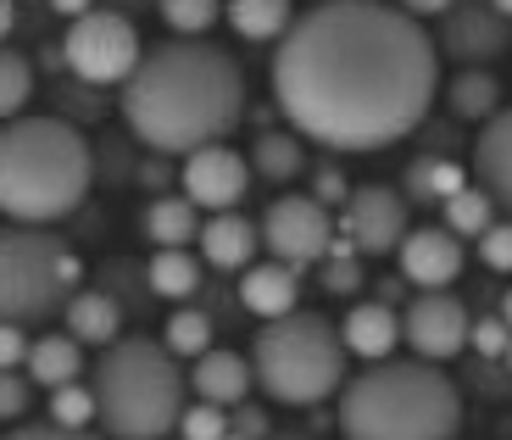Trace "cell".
<instances>
[{
  "instance_id": "1",
  "label": "cell",
  "mask_w": 512,
  "mask_h": 440,
  "mask_svg": "<svg viewBox=\"0 0 512 440\" xmlns=\"http://www.w3.org/2000/svg\"><path fill=\"white\" fill-rule=\"evenodd\" d=\"M440 90V51L390 0H318L273 51V101L301 140L340 156L390 151Z\"/></svg>"
},
{
  "instance_id": "2",
  "label": "cell",
  "mask_w": 512,
  "mask_h": 440,
  "mask_svg": "<svg viewBox=\"0 0 512 440\" xmlns=\"http://www.w3.org/2000/svg\"><path fill=\"white\" fill-rule=\"evenodd\" d=\"M123 123L151 156H190L218 145L245 117V73L229 51L206 39L145 45L134 73L123 78Z\"/></svg>"
},
{
  "instance_id": "3",
  "label": "cell",
  "mask_w": 512,
  "mask_h": 440,
  "mask_svg": "<svg viewBox=\"0 0 512 440\" xmlns=\"http://www.w3.org/2000/svg\"><path fill=\"white\" fill-rule=\"evenodd\" d=\"M340 440H457L462 390L440 363L384 357L340 385Z\"/></svg>"
},
{
  "instance_id": "4",
  "label": "cell",
  "mask_w": 512,
  "mask_h": 440,
  "mask_svg": "<svg viewBox=\"0 0 512 440\" xmlns=\"http://www.w3.org/2000/svg\"><path fill=\"white\" fill-rule=\"evenodd\" d=\"M95 156L67 117H12L0 129V218L62 223L90 195Z\"/></svg>"
},
{
  "instance_id": "5",
  "label": "cell",
  "mask_w": 512,
  "mask_h": 440,
  "mask_svg": "<svg viewBox=\"0 0 512 440\" xmlns=\"http://www.w3.org/2000/svg\"><path fill=\"white\" fill-rule=\"evenodd\" d=\"M95 424L106 440H162L179 429L184 413V374L179 357L162 340H112L95 357Z\"/></svg>"
},
{
  "instance_id": "6",
  "label": "cell",
  "mask_w": 512,
  "mask_h": 440,
  "mask_svg": "<svg viewBox=\"0 0 512 440\" xmlns=\"http://www.w3.org/2000/svg\"><path fill=\"white\" fill-rule=\"evenodd\" d=\"M245 357H251L262 396L284 407H318L329 396H340V385H346V346H340V329L323 312L295 307L284 318H268Z\"/></svg>"
},
{
  "instance_id": "7",
  "label": "cell",
  "mask_w": 512,
  "mask_h": 440,
  "mask_svg": "<svg viewBox=\"0 0 512 440\" xmlns=\"http://www.w3.org/2000/svg\"><path fill=\"white\" fill-rule=\"evenodd\" d=\"M84 279V262L67 240L34 223L0 229V324H28L45 312H62Z\"/></svg>"
},
{
  "instance_id": "8",
  "label": "cell",
  "mask_w": 512,
  "mask_h": 440,
  "mask_svg": "<svg viewBox=\"0 0 512 440\" xmlns=\"http://www.w3.org/2000/svg\"><path fill=\"white\" fill-rule=\"evenodd\" d=\"M140 56H145L140 28L117 6H95V12L73 17L62 34V62L73 67L78 84H123Z\"/></svg>"
},
{
  "instance_id": "9",
  "label": "cell",
  "mask_w": 512,
  "mask_h": 440,
  "mask_svg": "<svg viewBox=\"0 0 512 440\" xmlns=\"http://www.w3.org/2000/svg\"><path fill=\"white\" fill-rule=\"evenodd\" d=\"M256 234H262V246H268L273 262H284V268H312L334 246V212L323 201H312V195H279L256 218Z\"/></svg>"
},
{
  "instance_id": "10",
  "label": "cell",
  "mask_w": 512,
  "mask_h": 440,
  "mask_svg": "<svg viewBox=\"0 0 512 440\" xmlns=\"http://www.w3.org/2000/svg\"><path fill=\"white\" fill-rule=\"evenodd\" d=\"M334 229L346 234L362 257H390V251L407 240V229H412L407 195L390 190V184H362V190L346 195V207H340Z\"/></svg>"
},
{
  "instance_id": "11",
  "label": "cell",
  "mask_w": 512,
  "mask_h": 440,
  "mask_svg": "<svg viewBox=\"0 0 512 440\" xmlns=\"http://www.w3.org/2000/svg\"><path fill=\"white\" fill-rule=\"evenodd\" d=\"M507 45H512V23L490 0H451V12L440 17L435 51L451 56L457 67H490Z\"/></svg>"
},
{
  "instance_id": "12",
  "label": "cell",
  "mask_w": 512,
  "mask_h": 440,
  "mask_svg": "<svg viewBox=\"0 0 512 440\" xmlns=\"http://www.w3.org/2000/svg\"><path fill=\"white\" fill-rule=\"evenodd\" d=\"M468 329H474V318H468V307L451 290H418V301L401 318V340L423 363H451L468 346Z\"/></svg>"
},
{
  "instance_id": "13",
  "label": "cell",
  "mask_w": 512,
  "mask_h": 440,
  "mask_svg": "<svg viewBox=\"0 0 512 440\" xmlns=\"http://www.w3.org/2000/svg\"><path fill=\"white\" fill-rule=\"evenodd\" d=\"M179 162H184L179 168L184 195H190L201 212H234L245 201V190H251V162H245L229 140L201 145V151L179 156Z\"/></svg>"
},
{
  "instance_id": "14",
  "label": "cell",
  "mask_w": 512,
  "mask_h": 440,
  "mask_svg": "<svg viewBox=\"0 0 512 440\" xmlns=\"http://www.w3.org/2000/svg\"><path fill=\"white\" fill-rule=\"evenodd\" d=\"M401 257V279L418 290H451V279L462 273V240L446 223H429V229H407V240L396 246Z\"/></svg>"
},
{
  "instance_id": "15",
  "label": "cell",
  "mask_w": 512,
  "mask_h": 440,
  "mask_svg": "<svg viewBox=\"0 0 512 440\" xmlns=\"http://www.w3.org/2000/svg\"><path fill=\"white\" fill-rule=\"evenodd\" d=\"M195 240H201V268L218 273H245L256 262V246H262L256 218H240V212H212Z\"/></svg>"
},
{
  "instance_id": "16",
  "label": "cell",
  "mask_w": 512,
  "mask_h": 440,
  "mask_svg": "<svg viewBox=\"0 0 512 440\" xmlns=\"http://www.w3.org/2000/svg\"><path fill=\"white\" fill-rule=\"evenodd\" d=\"M474 179L479 190L512 218V106H501L474 140Z\"/></svg>"
},
{
  "instance_id": "17",
  "label": "cell",
  "mask_w": 512,
  "mask_h": 440,
  "mask_svg": "<svg viewBox=\"0 0 512 440\" xmlns=\"http://www.w3.org/2000/svg\"><path fill=\"white\" fill-rule=\"evenodd\" d=\"M256 374H251V357H240V351H201L190 368V390L201 396V402L212 407H240L245 396H251Z\"/></svg>"
},
{
  "instance_id": "18",
  "label": "cell",
  "mask_w": 512,
  "mask_h": 440,
  "mask_svg": "<svg viewBox=\"0 0 512 440\" xmlns=\"http://www.w3.org/2000/svg\"><path fill=\"white\" fill-rule=\"evenodd\" d=\"M340 346H346V357L384 363V357L401 346V318H396V307H384V301H357V307L346 312V324H340Z\"/></svg>"
},
{
  "instance_id": "19",
  "label": "cell",
  "mask_w": 512,
  "mask_h": 440,
  "mask_svg": "<svg viewBox=\"0 0 512 440\" xmlns=\"http://www.w3.org/2000/svg\"><path fill=\"white\" fill-rule=\"evenodd\" d=\"M240 307L256 312L262 324L295 312L301 307V279H295V268H284V262H251L240 273Z\"/></svg>"
},
{
  "instance_id": "20",
  "label": "cell",
  "mask_w": 512,
  "mask_h": 440,
  "mask_svg": "<svg viewBox=\"0 0 512 440\" xmlns=\"http://www.w3.org/2000/svg\"><path fill=\"white\" fill-rule=\"evenodd\" d=\"M67 318V335L78 340V346H112V340H123V301L106 296V290H84L78 285L73 296H67L62 307Z\"/></svg>"
},
{
  "instance_id": "21",
  "label": "cell",
  "mask_w": 512,
  "mask_h": 440,
  "mask_svg": "<svg viewBox=\"0 0 512 440\" xmlns=\"http://www.w3.org/2000/svg\"><path fill=\"white\" fill-rule=\"evenodd\" d=\"M28 379H34L39 390H56V385H73L78 374H84V346H78L73 335H39L28 340Z\"/></svg>"
},
{
  "instance_id": "22",
  "label": "cell",
  "mask_w": 512,
  "mask_h": 440,
  "mask_svg": "<svg viewBox=\"0 0 512 440\" xmlns=\"http://www.w3.org/2000/svg\"><path fill=\"white\" fill-rule=\"evenodd\" d=\"M251 173H262L268 184H290L301 179V168H307V145H301V134L295 129H268L251 140Z\"/></svg>"
},
{
  "instance_id": "23",
  "label": "cell",
  "mask_w": 512,
  "mask_h": 440,
  "mask_svg": "<svg viewBox=\"0 0 512 440\" xmlns=\"http://www.w3.org/2000/svg\"><path fill=\"white\" fill-rule=\"evenodd\" d=\"M446 106L462 123H490L501 112V84L490 67H457V78L446 84Z\"/></svg>"
},
{
  "instance_id": "24",
  "label": "cell",
  "mask_w": 512,
  "mask_h": 440,
  "mask_svg": "<svg viewBox=\"0 0 512 440\" xmlns=\"http://www.w3.org/2000/svg\"><path fill=\"white\" fill-rule=\"evenodd\" d=\"M145 285L162 301H190L201 290V257H190V246H167L145 262Z\"/></svg>"
},
{
  "instance_id": "25",
  "label": "cell",
  "mask_w": 512,
  "mask_h": 440,
  "mask_svg": "<svg viewBox=\"0 0 512 440\" xmlns=\"http://www.w3.org/2000/svg\"><path fill=\"white\" fill-rule=\"evenodd\" d=\"M223 17L240 39L268 45V39H284V28L295 23V6L290 0H223Z\"/></svg>"
},
{
  "instance_id": "26",
  "label": "cell",
  "mask_w": 512,
  "mask_h": 440,
  "mask_svg": "<svg viewBox=\"0 0 512 440\" xmlns=\"http://www.w3.org/2000/svg\"><path fill=\"white\" fill-rule=\"evenodd\" d=\"M145 234L156 240V251L190 246L195 234H201V207H195L190 195H156L151 212H145Z\"/></svg>"
},
{
  "instance_id": "27",
  "label": "cell",
  "mask_w": 512,
  "mask_h": 440,
  "mask_svg": "<svg viewBox=\"0 0 512 440\" xmlns=\"http://www.w3.org/2000/svg\"><path fill=\"white\" fill-rule=\"evenodd\" d=\"M468 184V173L457 168V162H446V156H423V162H412L407 168V201H451V195Z\"/></svg>"
},
{
  "instance_id": "28",
  "label": "cell",
  "mask_w": 512,
  "mask_h": 440,
  "mask_svg": "<svg viewBox=\"0 0 512 440\" xmlns=\"http://www.w3.org/2000/svg\"><path fill=\"white\" fill-rule=\"evenodd\" d=\"M440 212H446V229L457 234V240H479V234L496 223V201H490L479 184H462L451 201H440Z\"/></svg>"
},
{
  "instance_id": "29",
  "label": "cell",
  "mask_w": 512,
  "mask_h": 440,
  "mask_svg": "<svg viewBox=\"0 0 512 440\" xmlns=\"http://www.w3.org/2000/svg\"><path fill=\"white\" fill-rule=\"evenodd\" d=\"M28 95H34V67H28V56L12 51V45H0V123L23 117Z\"/></svg>"
},
{
  "instance_id": "30",
  "label": "cell",
  "mask_w": 512,
  "mask_h": 440,
  "mask_svg": "<svg viewBox=\"0 0 512 440\" xmlns=\"http://www.w3.org/2000/svg\"><path fill=\"white\" fill-rule=\"evenodd\" d=\"M156 17L173 39H201L223 17V0H156Z\"/></svg>"
},
{
  "instance_id": "31",
  "label": "cell",
  "mask_w": 512,
  "mask_h": 440,
  "mask_svg": "<svg viewBox=\"0 0 512 440\" xmlns=\"http://www.w3.org/2000/svg\"><path fill=\"white\" fill-rule=\"evenodd\" d=\"M162 346L173 351V357H201V351H212V318H206V312H195V307L167 312Z\"/></svg>"
},
{
  "instance_id": "32",
  "label": "cell",
  "mask_w": 512,
  "mask_h": 440,
  "mask_svg": "<svg viewBox=\"0 0 512 440\" xmlns=\"http://www.w3.org/2000/svg\"><path fill=\"white\" fill-rule=\"evenodd\" d=\"M45 413H51V424L62 429H90L95 424V390L90 385H56L51 390V402H45Z\"/></svg>"
},
{
  "instance_id": "33",
  "label": "cell",
  "mask_w": 512,
  "mask_h": 440,
  "mask_svg": "<svg viewBox=\"0 0 512 440\" xmlns=\"http://www.w3.org/2000/svg\"><path fill=\"white\" fill-rule=\"evenodd\" d=\"M223 435H229V407L195 402L179 413V440H223Z\"/></svg>"
},
{
  "instance_id": "34",
  "label": "cell",
  "mask_w": 512,
  "mask_h": 440,
  "mask_svg": "<svg viewBox=\"0 0 512 440\" xmlns=\"http://www.w3.org/2000/svg\"><path fill=\"white\" fill-rule=\"evenodd\" d=\"M28 396H34V379L17 368H0V424H17L28 413Z\"/></svg>"
},
{
  "instance_id": "35",
  "label": "cell",
  "mask_w": 512,
  "mask_h": 440,
  "mask_svg": "<svg viewBox=\"0 0 512 440\" xmlns=\"http://www.w3.org/2000/svg\"><path fill=\"white\" fill-rule=\"evenodd\" d=\"M479 257H485L490 273H512V218L490 223V229L479 234Z\"/></svg>"
},
{
  "instance_id": "36",
  "label": "cell",
  "mask_w": 512,
  "mask_h": 440,
  "mask_svg": "<svg viewBox=\"0 0 512 440\" xmlns=\"http://www.w3.org/2000/svg\"><path fill=\"white\" fill-rule=\"evenodd\" d=\"M468 346H474L479 357H507V346H512L507 318H479V324L468 329Z\"/></svg>"
},
{
  "instance_id": "37",
  "label": "cell",
  "mask_w": 512,
  "mask_h": 440,
  "mask_svg": "<svg viewBox=\"0 0 512 440\" xmlns=\"http://www.w3.org/2000/svg\"><path fill=\"white\" fill-rule=\"evenodd\" d=\"M323 290H329V296H357L362 290L357 257H323Z\"/></svg>"
},
{
  "instance_id": "38",
  "label": "cell",
  "mask_w": 512,
  "mask_h": 440,
  "mask_svg": "<svg viewBox=\"0 0 512 440\" xmlns=\"http://www.w3.org/2000/svg\"><path fill=\"white\" fill-rule=\"evenodd\" d=\"M346 195H351V184H346V173H340V168H318V173H312V201H323V207H346Z\"/></svg>"
},
{
  "instance_id": "39",
  "label": "cell",
  "mask_w": 512,
  "mask_h": 440,
  "mask_svg": "<svg viewBox=\"0 0 512 440\" xmlns=\"http://www.w3.org/2000/svg\"><path fill=\"white\" fill-rule=\"evenodd\" d=\"M0 440H95V435H84V429H62V424H17L12 435H0Z\"/></svg>"
},
{
  "instance_id": "40",
  "label": "cell",
  "mask_w": 512,
  "mask_h": 440,
  "mask_svg": "<svg viewBox=\"0 0 512 440\" xmlns=\"http://www.w3.org/2000/svg\"><path fill=\"white\" fill-rule=\"evenodd\" d=\"M23 363H28L23 324H0V368H23Z\"/></svg>"
},
{
  "instance_id": "41",
  "label": "cell",
  "mask_w": 512,
  "mask_h": 440,
  "mask_svg": "<svg viewBox=\"0 0 512 440\" xmlns=\"http://www.w3.org/2000/svg\"><path fill=\"white\" fill-rule=\"evenodd\" d=\"M401 12L423 23V17H446V12H451V0H401Z\"/></svg>"
},
{
  "instance_id": "42",
  "label": "cell",
  "mask_w": 512,
  "mask_h": 440,
  "mask_svg": "<svg viewBox=\"0 0 512 440\" xmlns=\"http://www.w3.org/2000/svg\"><path fill=\"white\" fill-rule=\"evenodd\" d=\"M167 162H173V156H151V162L140 168V184H145V190H162V184H167Z\"/></svg>"
},
{
  "instance_id": "43",
  "label": "cell",
  "mask_w": 512,
  "mask_h": 440,
  "mask_svg": "<svg viewBox=\"0 0 512 440\" xmlns=\"http://www.w3.org/2000/svg\"><path fill=\"white\" fill-rule=\"evenodd\" d=\"M95 6H101V0H51V12L67 17V23H73V17H84V12H95Z\"/></svg>"
},
{
  "instance_id": "44",
  "label": "cell",
  "mask_w": 512,
  "mask_h": 440,
  "mask_svg": "<svg viewBox=\"0 0 512 440\" xmlns=\"http://www.w3.org/2000/svg\"><path fill=\"white\" fill-rule=\"evenodd\" d=\"M12 28H17V0H0V45H6Z\"/></svg>"
},
{
  "instance_id": "45",
  "label": "cell",
  "mask_w": 512,
  "mask_h": 440,
  "mask_svg": "<svg viewBox=\"0 0 512 440\" xmlns=\"http://www.w3.org/2000/svg\"><path fill=\"white\" fill-rule=\"evenodd\" d=\"M106 6H117V12H140V6H156V0H106Z\"/></svg>"
},
{
  "instance_id": "46",
  "label": "cell",
  "mask_w": 512,
  "mask_h": 440,
  "mask_svg": "<svg viewBox=\"0 0 512 440\" xmlns=\"http://www.w3.org/2000/svg\"><path fill=\"white\" fill-rule=\"evenodd\" d=\"M490 6H496V12H501V17H507V23H512V0H490Z\"/></svg>"
},
{
  "instance_id": "47",
  "label": "cell",
  "mask_w": 512,
  "mask_h": 440,
  "mask_svg": "<svg viewBox=\"0 0 512 440\" xmlns=\"http://www.w3.org/2000/svg\"><path fill=\"white\" fill-rule=\"evenodd\" d=\"M501 318H507V329H512V290H507V301H501Z\"/></svg>"
},
{
  "instance_id": "48",
  "label": "cell",
  "mask_w": 512,
  "mask_h": 440,
  "mask_svg": "<svg viewBox=\"0 0 512 440\" xmlns=\"http://www.w3.org/2000/svg\"><path fill=\"white\" fill-rule=\"evenodd\" d=\"M501 363H507V368H512V346H507V357H501Z\"/></svg>"
},
{
  "instance_id": "49",
  "label": "cell",
  "mask_w": 512,
  "mask_h": 440,
  "mask_svg": "<svg viewBox=\"0 0 512 440\" xmlns=\"http://www.w3.org/2000/svg\"><path fill=\"white\" fill-rule=\"evenodd\" d=\"M223 440H240V435H234V429H229V435H223Z\"/></svg>"
}]
</instances>
